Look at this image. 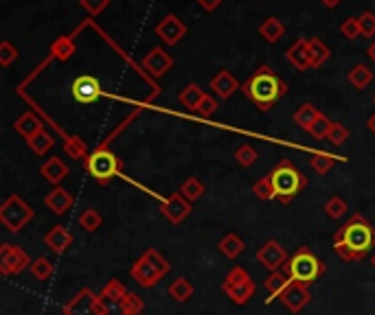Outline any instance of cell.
Masks as SVG:
<instances>
[{"instance_id": "39", "label": "cell", "mask_w": 375, "mask_h": 315, "mask_svg": "<svg viewBox=\"0 0 375 315\" xmlns=\"http://www.w3.org/2000/svg\"><path fill=\"white\" fill-rule=\"evenodd\" d=\"M257 158H259V153H257V149H254L252 145H242L240 149L235 151V160H237V164L244 167V169L252 167L254 162H257Z\"/></svg>"}, {"instance_id": "16", "label": "cell", "mask_w": 375, "mask_h": 315, "mask_svg": "<svg viewBox=\"0 0 375 315\" xmlns=\"http://www.w3.org/2000/svg\"><path fill=\"white\" fill-rule=\"evenodd\" d=\"M310 300H312L310 287L299 285V283H289V287L281 293V302L289 309V313H296V315L310 304Z\"/></svg>"}, {"instance_id": "29", "label": "cell", "mask_w": 375, "mask_h": 315, "mask_svg": "<svg viewBox=\"0 0 375 315\" xmlns=\"http://www.w3.org/2000/svg\"><path fill=\"white\" fill-rule=\"evenodd\" d=\"M308 46H310V59H312V68H320L322 64H325L332 55L329 46L318 40V38H310L308 40Z\"/></svg>"}, {"instance_id": "15", "label": "cell", "mask_w": 375, "mask_h": 315, "mask_svg": "<svg viewBox=\"0 0 375 315\" xmlns=\"http://www.w3.org/2000/svg\"><path fill=\"white\" fill-rule=\"evenodd\" d=\"M156 33H158V38H161L165 44L174 46V44H178V42L184 38L186 27H184V22L180 20L178 15L169 13V15H165L163 20L158 22V27H156Z\"/></svg>"}, {"instance_id": "43", "label": "cell", "mask_w": 375, "mask_h": 315, "mask_svg": "<svg viewBox=\"0 0 375 315\" xmlns=\"http://www.w3.org/2000/svg\"><path fill=\"white\" fill-rule=\"evenodd\" d=\"M334 162H336V158L329 155V153H316L312 160H310L312 169H314L318 175H325V173L334 167Z\"/></svg>"}, {"instance_id": "36", "label": "cell", "mask_w": 375, "mask_h": 315, "mask_svg": "<svg viewBox=\"0 0 375 315\" xmlns=\"http://www.w3.org/2000/svg\"><path fill=\"white\" fill-rule=\"evenodd\" d=\"M31 274L36 280H48L53 276V260L46 258V256H38L36 260L31 262Z\"/></svg>"}, {"instance_id": "24", "label": "cell", "mask_w": 375, "mask_h": 315, "mask_svg": "<svg viewBox=\"0 0 375 315\" xmlns=\"http://www.w3.org/2000/svg\"><path fill=\"white\" fill-rule=\"evenodd\" d=\"M13 130L18 132L25 140H31L38 132L44 130V125H42L40 118H38L36 114H33V112H25V114L18 116V120L13 122Z\"/></svg>"}, {"instance_id": "4", "label": "cell", "mask_w": 375, "mask_h": 315, "mask_svg": "<svg viewBox=\"0 0 375 315\" xmlns=\"http://www.w3.org/2000/svg\"><path fill=\"white\" fill-rule=\"evenodd\" d=\"M283 272L289 276L292 283L310 287L322 274H325V262H322L310 248H305L303 245V248H299L292 256H289Z\"/></svg>"}, {"instance_id": "6", "label": "cell", "mask_w": 375, "mask_h": 315, "mask_svg": "<svg viewBox=\"0 0 375 315\" xmlns=\"http://www.w3.org/2000/svg\"><path fill=\"white\" fill-rule=\"evenodd\" d=\"M221 291H224V295L229 298V300L237 307H244L250 298L254 295V291H257V287H254V280L250 278V274L235 265L226 276L224 280H221Z\"/></svg>"}, {"instance_id": "55", "label": "cell", "mask_w": 375, "mask_h": 315, "mask_svg": "<svg viewBox=\"0 0 375 315\" xmlns=\"http://www.w3.org/2000/svg\"><path fill=\"white\" fill-rule=\"evenodd\" d=\"M371 265H373V270H375V254L371 256Z\"/></svg>"}, {"instance_id": "25", "label": "cell", "mask_w": 375, "mask_h": 315, "mask_svg": "<svg viewBox=\"0 0 375 315\" xmlns=\"http://www.w3.org/2000/svg\"><path fill=\"white\" fill-rule=\"evenodd\" d=\"M244 248H246V243L242 241L240 234H235V232H229L226 237H221L219 243H217L219 254L226 256V258H231V260H235L237 256H240V254L244 252Z\"/></svg>"}, {"instance_id": "38", "label": "cell", "mask_w": 375, "mask_h": 315, "mask_svg": "<svg viewBox=\"0 0 375 315\" xmlns=\"http://www.w3.org/2000/svg\"><path fill=\"white\" fill-rule=\"evenodd\" d=\"M64 151L71 155V158H75V160H83V158H86L88 147H86V143H83L79 136H68L64 140Z\"/></svg>"}, {"instance_id": "21", "label": "cell", "mask_w": 375, "mask_h": 315, "mask_svg": "<svg viewBox=\"0 0 375 315\" xmlns=\"http://www.w3.org/2000/svg\"><path fill=\"white\" fill-rule=\"evenodd\" d=\"M287 62L292 64L296 70H308L312 68V59H310V46H308V40H296L292 46L287 48L285 52Z\"/></svg>"}, {"instance_id": "18", "label": "cell", "mask_w": 375, "mask_h": 315, "mask_svg": "<svg viewBox=\"0 0 375 315\" xmlns=\"http://www.w3.org/2000/svg\"><path fill=\"white\" fill-rule=\"evenodd\" d=\"M174 66V59L167 55L163 48H151L147 55L143 57V68L149 70L154 77H163L165 73H169Z\"/></svg>"}, {"instance_id": "14", "label": "cell", "mask_w": 375, "mask_h": 315, "mask_svg": "<svg viewBox=\"0 0 375 315\" xmlns=\"http://www.w3.org/2000/svg\"><path fill=\"white\" fill-rule=\"evenodd\" d=\"M71 92H73V99L79 103H95L101 94H104L101 83L90 75H79L71 85Z\"/></svg>"}, {"instance_id": "56", "label": "cell", "mask_w": 375, "mask_h": 315, "mask_svg": "<svg viewBox=\"0 0 375 315\" xmlns=\"http://www.w3.org/2000/svg\"><path fill=\"white\" fill-rule=\"evenodd\" d=\"M373 103H375V97H373Z\"/></svg>"}, {"instance_id": "26", "label": "cell", "mask_w": 375, "mask_h": 315, "mask_svg": "<svg viewBox=\"0 0 375 315\" xmlns=\"http://www.w3.org/2000/svg\"><path fill=\"white\" fill-rule=\"evenodd\" d=\"M347 79H349V83L355 88V90H364V88H369L371 81H373V73L369 70V66H364V64H355V66L349 70Z\"/></svg>"}, {"instance_id": "22", "label": "cell", "mask_w": 375, "mask_h": 315, "mask_svg": "<svg viewBox=\"0 0 375 315\" xmlns=\"http://www.w3.org/2000/svg\"><path fill=\"white\" fill-rule=\"evenodd\" d=\"M289 276L281 270V272H270V276L266 278V291H268V300H266V304H272L275 300H279L281 298V293L289 287Z\"/></svg>"}, {"instance_id": "10", "label": "cell", "mask_w": 375, "mask_h": 315, "mask_svg": "<svg viewBox=\"0 0 375 315\" xmlns=\"http://www.w3.org/2000/svg\"><path fill=\"white\" fill-rule=\"evenodd\" d=\"M64 315H101V307H99V295L83 287L77 291L75 298H71L64 307H62Z\"/></svg>"}, {"instance_id": "13", "label": "cell", "mask_w": 375, "mask_h": 315, "mask_svg": "<svg viewBox=\"0 0 375 315\" xmlns=\"http://www.w3.org/2000/svg\"><path fill=\"white\" fill-rule=\"evenodd\" d=\"M130 276L134 278V283H136V285H141L143 289L156 287V285L161 283V280H163L161 272H158L154 265H151V260H149L145 254H143V256L130 267Z\"/></svg>"}, {"instance_id": "11", "label": "cell", "mask_w": 375, "mask_h": 315, "mask_svg": "<svg viewBox=\"0 0 375 315\" xmlns=\"http://www.w3.org/2000/svg\"><path fill=\"white\" fill-rule=\"evenodd\" d=\"M287 260H289V256L277 239L266 241L257 250V262H261L268 272H281L287 265Z\"/></svg>"}, {"instance_id": "3", "label": "cell", "mask_w": 375, "mask_h": 315, "mask_svg": "<svg viewBox=\"0 0 375 315\" xmlns=\"http://www.w3.org/2000/svg\"><path fill=\"white\" fill-rule=\"evenodd\" d=\"M268 175L272 182V190H275V200H279L281 204H289L308 186V178L289 160H281Z\"/></svg>"}, {"instance_id": "35", "label": "cell", "mask_w": 375, "mask_h": 315, "mask_svg": "<svg viewBox=\"0 0 375 315\" xmlns=\"http://www.w3.org/2000/svg\"><path fill=\"white\" fill-rule=\"evenodd\" d=\"M53 136H50L46 130H42V132H38L36 136H33L31 140H27V145H29V149L36 153V155H44L50 147H53Z\"/></svg>"}, {"instance_id": "5", "label": "cell", "mask_w": 375, "mask_h": 315, "mask_svg": "<svg viewBox=\"0 0 375 315\" xmlns=\"http://www.w3.org/2000/svg\"><path fill=\"white\" fill-rule=\"evenodd\" d=\"M83 169H86L101 186H106L112 182V178H116V175L121 173V160H118L108 147H97L88 158H83Z\"/></svg>"}, {"instance_id": "28", "label": "cell", "mask_w": 375, "mask_h": 315, "mask_svg": "<svg viewBox=\"0 0 375 315\" xmlns=\"http://www.w3.org/2000/svg\"><path fill=\"white\" fill-rule=\"evenodd\" d=\"M320 114L322 112H318L314 105H310V103H305L303 108H299V112L294 114V122L301 127V130H305L310 134V130L314 127V122L320 118Z\"/></svg>"}, {"instance_id": "27", "label": "cell", "mask_w": 375, "mask_h": 315, "mask_svg": "<svg viewBox=\"0 0 375 315\" xmlns=\"http://www.w3.org/2000/svg\"><path fill=\"white\" fill-rule=\"evenodd\" d=\"M259 33L264 35V40L266 42H279L283 35H285V27H283V22L279 20V18H268V20H264V24L259 27Z\"/></svg>"}, {"instance_id": "8", "label": "cell", "mask_w": 375, "mask_h": 315, "mask_svg": "<svg viewBox=\"0 0 375 315\" xmlns=\"http://www.w3.org/2000/svg\"><path fill=\"white\" fill-rule=\"evenodd\" d=\"M125 293H128V289L121 280H116V278L108 280V285L99 293L101 315H125V309H123Z\"/></svg>"}, {"instance_id": "57", "label": "cell", "mask_w": 375, "mask_h": 315, "mask_svg": "<svg viewBox=\"0 0 375 315\" xmlns=\"http://www.w3.org/2000/svg\"><path fill=\"white\" fill-rule=\"evenodd\" d=\"M141 315H143V313H141Z\"/></svg>"}, {"instance_id": "30", "label": "cell", "mask_w": 375, "mask_h": 315, "mask_svg": "<svg viewBox=\"0 0 375 315\" xmlns=\"http://www.w3.org/2000/svg\"><path fill=\"white\" fill-rule=\"evenodd\" d=\"M167 291H169V298H172V300H176V302L182 304V302H186L193 295V285L186 278H176L174 283L169 285Z\"/></svg>"}, {"instance_id": "54", "label": "cell", "mask_w": 375, "mask_h": 315, "mask_svg": "<svg viewBox=\"0 0 375 315\" xmlns=\"http://www.w3.org/2000/svg\"><path fill=\"white\" fill-rule=\"evenodd\" d=\"M340 3V0H322V5H325V7H336Z\"/></svg>"}, {"instance_id": "40", "label": "cell", "mask_w": 375, "mask_h": 315, "mask_svg": "<svg viewBox=\"0 0 375 315\" xmlns=\"http://www.w3.org/2000/svg\"><path fill=\"white\" fill-rule=\"evenodd\" d=\"M252 192H254V197L261 200V202H270V200H275V190H272V182H270V175H264L261 180L254 182L252 186Z\"/></svg>"}, {"instance_id": "31", "label": "cell", "mask_w": 375, "mask_h": 315, "mask_svg": "<svg viewBox=\"0 0 375 315\" xmlns=\"http://www.w3.org/2000/svg\"><path fill=\"white\" fill-rule=\"evenodd\" d=\"M204 99V90L198 85V83H189L184 88V90L178 94V101L184 105L186 110H193L196 112V108L200 105V101Z\"/></svg>"}, {"instance_id": "46", "label": "cell", "mask_w": 375, "mask_h": 315, "mask_svg": "<svg viewBox=\"0 0 375 315\" xmlns=\"http://www.w3.org/2000/svg\"><path fill=\"white\" fill-rule=\"evenodd\" d=\"M332 122H334V120H329L325 114H320V118L314 122V127L310 130V136H312L314 140H322V138H327V134H329V130H332Z\"/></svg>"}, {"instance_id": "48", "label": "cell", "mask_w": 375, "mask_h": 315, "mask_svg": "<svg viewBox=\"0 0 375 315\" xmlns=\"http://www.w3.org/2000/svg\"><path fill=\"white\" fill-rule=\"evenodd\" d=\"M357 20H360V29H362L364 38H373V35H375V13L373 11H364L360 18H357Z\"/></svg>"}, {"instance_id": "19", "label": "cell", "mask_w": 375, "mask_h": 315, "mask_svg": "<svg viewBox=\"0 0 375 315\" xmlns=\"http://www.w3.org/2000/svg\"><path fill=\"white\" fill-rule=\"evenodd\" d=\"M73 204H75L73 195L64 186H53V190H50L48 195L44 197V206L55 215H64L66 210L73 208Z\"/></svg>"}, {"instance_id": "41", "label": "cell", "mask_w": 375, "mask_h": 315, "mask_svg": "<svg viewBox=\"0 0 375 315\" xmlns=\"http://www.w3.org/2000/svg\"><path fill=\"white\" fill-rule=\"evenodd\" d=\"M327 140L334 147H343L349 140V130L343 125V122H332V130L327 134Z\"/></svg>"}, {"instance_id": "23", "label": "cell", "mask_w": 375, "mask_h": 315, "mask_svg": "<svg viewBox=\"0 0 375 315\" xmlns=\"http://www.w3.org/2000/svg\"><path fill=\"white\" fill-rule=\"evenodd\" d=\"M40 175L53 186H60L68 175V167L64 160H60V158H48V160L40 167Z\"/></svg>"}, {"instance_id": "53", "label": "cell", "mask_w": 375, "mask_h": 315, "mask_svg": "<svg viewBox=\"0 0 375 315\" xmlns=\"http://www.w3.org/2000/svg\"><path fill=\"white\" fill-rule=\"evenodd\" d=\"M367 127L375 134V114H371V116H369V120H367Z\"/></svg>"}, {"instance_id": "50", "label": "cell", "mask_w": 375, "mask_h": 315, "mask_svg": "<svg viewBox=\"0 0 375 315\" xmlns=\"http://www.w3.org/2000/svg\"><path fill=\"white\" fill-rule=\"evenodd\" d=\"M81 7L86 9L90 15H99L101 11H104L108 5H110V0H79Z\"/></svg>"}, {"instance_id": "45", "label": "cell", "mask_w": 375, "mask_h": 315, "mask_svg": "<svg viewBox=\"0 0 375 315\" xmlns=\"http://www.w3.org/2000/svg\"><path fill=\"white\" fill-rule=\"evenodd\" d=\"M123 309H125V315H141L143 309H145V302L136 293L128 291L125 298H123Z\"/></svg>"}, {"instance_id": "33", "label": "cell", "mask_w": 375, "mask_h": 315, "mask_svg": "<svg viewBox=\"0 0 375 315\" xmlns=\"http://www.w3.org/2000/svg\"><path fill=\"white\" fill-rule=\"evenodd\" d=\"M50 52H53V57L60 62H66L75 55V44L71 38H66V35H60V38L50 44Z\"/></svg>"}, {"instance_id": "2", "label": "cell", "mask_w": 375, "mask_h": 315, "mask_svg": "<svg viewBox=\"0 0 375 315\" xmlns=\"http://www.w3.org/2000/svg\"><path fill=\"white\" fill-rule=\"evenodd\" d=\"M242 92L257 105L261 112H268L281 97H285L287 85L275 70L261 66L254 70V75L242 85Z\"/></svg>"}, {"instance_id": "47", "label": "cell", "mask_w": 375, "mask_h": 315, "mask_svg": "<svg viewBox=\"0 0 375 315\" xmlns=\"http://www.w3.org/2000/svg\"><path fill=\"white\" fill-rule=\"evenodd\" d=\"M340 33L345 35L347 40H355L362 35V29H360V20L357 18H347V20L340 24Z\"/></svg>"}, {"instance_id": "17", "label": "cell", "mask_w": 375, "mask_h": 315, "mask_svg": "<svg viewBox=\"0 0 375 315\" xmlns=\"http://www.w3.org/2000/svg\"><path fill=\"white\" fill-rule=\"evenodd\" d=\"M73 241L75 239H73L71 230H68V227H64V225H53L44 234V245L53 254H66L68 250H71Z\"/></svg>"}, {"instance_id": "34", "label": "cell", "mask_w": 375, "mask_h": 315, "mask_svg": "<svg viewBox=\"0 0 375 315\" xmlns=\"http://www.w3.org/2000/svg\"><path fill=\"white\" fill-rule=\"evenodd\" d=\"M101 221H104V219H101V215L97 213L95 208H86V210H83V213L77 217L79 227H81L83 232H88V234H95V232L99 230V227H101Z\"/></svg>"}, {"instance_id": "37", "label": "cell", "mask_w": 375, "mask_h": 315, "mask_svg": "<svg viewBox=\"0 0 375 315\" xmlns=\"http://www.w3.org/2000/svg\"><path fill=\"white\" fill-rule=\"evenodd\" d=\"M347 213H349V206H347V202L340 197V195L329 197V202L325 204V215H327L329 219H334V221L343 219Z\"/></svg>"}, {"instance_id": "42", "label": "cell", "mask_w": 375, "mask_h": 315, "mask_svg": "<svg viewBox=\"0 0 375 315\" xmlns=\"http://www.w3.org/2000/svg\"><path fill=\"white\" fill-rule=\"evenodd\" d=\"M145 256L151 260V265H154V267L161 272V276H163V278H165L169 272H172V262H169V260H167V258H165L158 250L149 248V250H145Z\"/></svg>"}, {"instance_id": "7", "label": "cell", "mask_w": 375, "mask_h": 315, "mask_svg": "<svg viewBox=\"0 0 375 315\" xmlns=\"http://www.w3.org/2000/svg\"><path fill=\"white\" fill-rule=\"evenodd\" d=\"M36 217V210H33L20 195H9L3 206H0V223H3L9 232H20L25 230V225Z\"/></svg>"}, {"instance_id": "9", "label": "cell", "mask_w": 375, "mask_h": 315, "mask_svg": "<svg viewBox=\"0 0 375 315\" xmlns=\"http://www.w3.org/2000/svg\"><path fill=\"white\" fill-rule=\"evenodd\" d=\"M31 258L29 254L18 248V245L13 243H5L3 248H0V272L3 276H15V274H22L27 267H31Z\"/></svg>"}, {"instance_id": "44", "label": "cell", "mask_w": 375, "mask_h": 315, "mask_svg": "<svg viewBox=\"0 0 375 315\" xmlns=\"http://www.w3.org/2000/svg\"><path fill=\"white\" fill-rule=\"evenodd\" d=\"M18 55H20V52H18V48H15L11 42H0V66H3V68H9L15 59H18Z\"/></svg>"}, {"instance_id": "32", "label": "cell", "mask_w": 375, "mask_h": 315, "mask_svg": "<svg viewBox=\"0 0 375 315\" xmlns=\"http://www.w3.org/2000/svg\"><path fill=\"white\" fill-rule=\"evenodd\" d=\"M178 192H180V195H182L186 202L196 204V202L204 195V184H202V180H198V178H186V180L180 184Z\"/></svg>"}, {"instance_id": "1", "label": "cell", "mask_w": 375, "mask_h": 315, "mask_svg": "<svg viewBox=\"0 0 375 315\" xmlns=\"http://www.w3.org/2000/svg\"><path fill=\"white\" fill-rule=\"evenodd\" d=\"M375 248V225L360 213H355L334 234V252L347 260H362Z\"/></svg>"}, {"instance_id": "20", "label": "cell", "mask_w": 375, "mask_h": 315, "mask_svg": "<svg viewBox=\"0 0 375 315\" xmlns=\"http://www.w3.org/2000/svg\"><path fill=\"white\" fill-rule=\"evenodd\" d=\"M211 88H213V92L219 97V99H229L233 97L237 90H242V85L240 81H237L229 70H219V73L211 79Z\"/></svg>"}, {"instance_id": "51", "label": "cell", "mask_w": 375, "mask_h": 315, "mask_svg": "<svg viewBox=\"0 0 375 315\" xmlns=\"http://www.w3.org/2000/svg\"><path fill=\"white\" fill-rule=\"evenodd\" d=\"M200 7L202 9H207V11H215L219 5H221V0H198Z\"/></svg>"}, {"instance_id": "49", "label": "cell", "mask_w": 375, "mask_h": 315, "mask_svg": "<svg viewBox=\"0 0 375 315\" xmlns=\"http://www.w3.org/2000/svg\"><path fill=\"white\" fill-rule=\"evenodd\" d=\"M215 110H217V101H215L211 94H204V99L200 101V105L196 108V114H200V116H211Z\"/></svg>"}, {"instance_id": "12", "label": "cell", "mask_w": 375, "mask_h": 315, "mask_svg": "<svg viewBox=\"0 0 375 315\" xmlns=\"http://www.w3.org/2000/svg\"><path fill=\"white\" fill-rule=\"evenodd\" d=\"M161 213H163V217L169 221V223H174V225H178V223H182L186 217H189V213H191V202H186L180 192H174V195H169V197H165L163 202H161Z\"/></svg>"}, {"instance_id": "52", "label": "cell", "mask_w": 375, "mask_h": 315, "mask_svg": "<svg viewBox=\"0 0 375 315\" xmlns=\"http://www.w3.org/2000/svg\"><path fill=\"white\" fill-rule=\"evenodd\" d=\"M367 55H369V59H371V62H375V42L367 48Z\"/></svg>"}]
</instances>
